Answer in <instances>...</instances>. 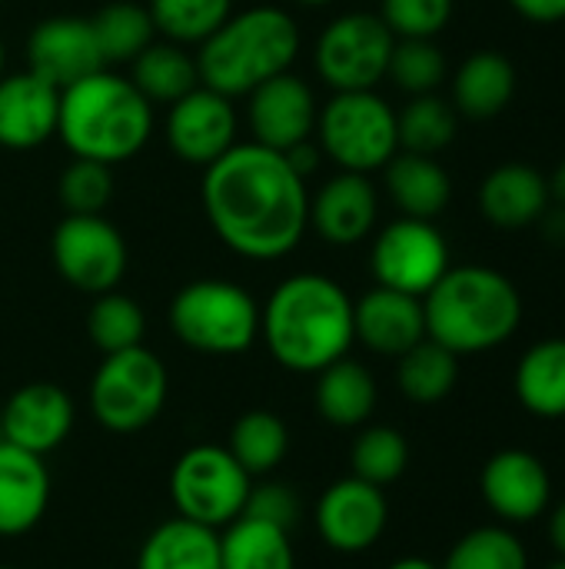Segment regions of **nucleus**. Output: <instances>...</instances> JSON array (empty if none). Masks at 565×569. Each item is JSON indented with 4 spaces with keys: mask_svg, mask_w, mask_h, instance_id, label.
I'll return each mask as SVG.
<instances>
[{
    "mask_svg": "<svg viewBox=\"0 0 565 569\" xmlns=\"http://www.w3.org/2000/svg\"><path fill=\"white\" fill-rule=\"evenodd\" d=\"M390 569H440L436 563L423 560V557H406V560H396Z\"/></svg>",
    "mask_w": 565,
    "mask_h": 569,
    "instance_id": "obj_48",
    "label": "nucleus"
},
{
    "mask_svg": "<svg viewBox=\"0 0 565 569\" xmlns=\"http://www.w3.org/2000/svg\"><path fill=\"white\" fill-rule=\"evenodd\" d=\"M130 63H133L130 80L150 103H176L193 87H200L196 57H190L183 43L173 40L150 43Z\"/></svg>",
    "mask_w": 565,
    "mask_h": 569,
    "instance_id": "obj_29",
    "label": "nucleus"
},
{
    "mask_svg": "<svg viewBox=\"0 0 565 569\" xmlns=\"http://www.w3.org/2000/svg\"><path fill=\"white\" fill-rule=\"evenodd\" d=\"M103 53L93 37V23L83 17H47L27 37V70L57 90L103 70Z\"/></svg>",
    "mask_w": 565,
    "mask_h": 569,
    "instance_id": "obj_15",
    "label": "nucleus"
},
{
    "mask_svg": "<svg viewBox=\"0 0 565 569\" xmlns=\"http://www.w3.org/2000/svg\"><path fill=\"white\" fill-rule=\"evenodd\" d=\"M67 213H103L113 200V167L97 160H73L57 183Z\"/></svg>",
    "mask_w": 565,
    "mask_h": 569,
    "instance_id": "obj_40",
    "label": "nucleus"
},
{
    "mask_svg": "<svg viewBox=\"0 0 565 569\" xmlns=\"http://www.w3.org/2000/svg\"><path fill=\"white\" fill-rule=\"evenodd\" d=\"M200 200L213 233L243 260H283L310 230L306 180L280 150L256 140L233 143L203 167Z\"/></svg>",
    "mask_w": 565,
    "mask_h": 569,
    "instance_id": "obj_1",
    "label": "nucleus"
},
{
    "mask_svg": "<svg viewBox=\"0 0 565 569\" xmlns=\"http://www.w3.org/2000/svg\"><path fill=\"white\" fill-rule=\"evenodd\" d=\"M396 380L410 400L440 403L443 397L453 393V387L460 380V357L426 337L400 357Z\"/></svg>",
    "mask_w": 565,
    "mask_h": 569,
    "instance_id": "obj_31",
    "label": "nucleus"
},
{
    "mask_svg": "<svg viewBox=\"0 0 565 569\" xmlns=\"http://www.w3.org/2000/svg\"><path fill=\"white\" fill-rule=\"evenodd\" d=\"M386 190L393 203L403 210V217L436 220L453 197V180L443 163H436L426 153L400 150L386 167Z\"/></svg>",
    "mask_w": 565,
    "mask_h": 569,
    "instance_id": "obj_25",
    "label": "nucleus"
},
{
    "mask_svg": "<svg viewBox=\"0 0 565 569\" xmlns=\"http://www.w3.org/2000/svg\"><path fill=\"white\" fill-rule=\"evenodd\" d=\"M290 530L240 513L220 537V569H293Z\"/></svg>",
    "mask_w": 565,
    "mask_h": 569,
    "instance_id": "obj_30",
    "label": "nucleus"
},
{
    "mask_svg": "<svg viewBox=\"0 0 565 569\" xmlns=\"http://www.w3.org/2000/svg\"><path fill=\"white\" fill-rule=\"evenodd\" d=\"M316 137L323 157L340 170L373 173L400 153L396 110L376 90H340L316 117Z\"/></svg>",
    "mask_w": 565,
    "mask_h": 569,
    "instance_id": "obj_7",
    "label": "nucleus"
},
{
    "mask_svg": "<svg viewBox=\"0 0 565 569\" xmlns=\"http://www.w3.org/2000/svg\"><path fill=\"white\" fill-rule=\"evenodd\" d=\"M296 3H303V7H326V3H333V0H296Z\"/></svg>",
    "mask_w": 565,
    "mask_h": 569,
    "instance_id": "obj_49",
    "label": "nucleus"
},
{
    "mask_svg": "<svg viewBox=\"0 0 565 569\" xmlns=\"http://www.w3.org/2000/svg\"><path fill=\"white\" fill-rule=\"evenodd\" d=\"M370 267L380 287L423 300L450 270V243L433 220L400 217L376 233Z\"/></svg>",
    "mask_w": 565,
    "mask_h": 569,
    "instance_id": "obj_12",
    "label": "nucleus"
},
{
    "mask_svg": "<svg viewBox=\"0 0 565 569\" xmlns=\"http://www.w3.org/2000/svg\"><path fill=\"white\" fill-rule=\"evenodd\" d=\"M283 157H286V160H290V167L306 180V177H313V173H316V167H320V160H323V150H320V143H316V140H303V143H296V147L283 150Z\"/></svg>",
    "mask_w": 565,
    "mask_h": 569,
    "instance_id": "obj_44",
    "label": "nucleus"
},
{
    "mask_svg": "<svg viewBox=\"0 0 565 569\" xmlns=\"http://www.w3.org/2000/svg\"><path fill=\"white\" fill-rule=\"evenodd\" d=\"M236 127L240 117L233 100L200 83L186 97L170 103L167 143L183 163L210 167L236 143Z\"/></svg>",
    "mask_w": 565,
    "mask_h": 569,
    "instance_id": "obj_13",
    "label": "nucleus"
},
{
    "mask_svg": "<svg viewBox=\"0 0 565 569\" xmlns=\"http://www.w3.org/2000/svg\"><path fill=\"white\" fill-rule=\"evenodd\" d=\"M386 520H390L386 497L380 493V487H373L360 477H346V480L333 483L316 507L320 537L336 553L370 550L383 537Z\"/></svg>",
    "mask_w": 565,
    "mask_h": 569,
    "instance_id": "obj_16",
    "label": "nucleus"
},
{
    "mask_svg": "<svg viewBox=\"0 0 565 569\" xmlns=\"http://www.w3.org/2000/svg\"><path fill=\"white\" fill-rule=\"evenodd\" d=\"M246 97H250L246 123H250V133L256 143L283 153V150L316 137V117H320L316 93L293 70L263 80Z\"/></svg>",
    "mask_w": 565,
    "mask_h": 569,
    "instance_id": "obj_14",
    "label": "nucleus"
},
{
    "mask_svg": "<svg viewBox=\"0 0 565 569\" xmlns=\"http://www.w3.org/2000/svg\"><path fill=\"white\" fill-rule=\"evenodd\" d=\"M546 569H565V557H559V560H556L553 567H546Z\"/></svg>",
    "mask_w": 565,
    "mask_h": 569,
    "instance_id": "obj_51",
    "label": "nucleus"
},
{
    "mask_svg": "<svg viewBox=\"0 0 565 569\" xmlns=\"http://www.w3.org/2000/svg\"><path fill=\"white\" fill-rule=\"evenodd\" d=\"M260 337L293 373H320L353 347V300L323 273L286 277L260 310Z\"/></svg>",
    "mask_w": 565,
    "mask_h": 569,
    "instance_id": "obj_2",
    "label": "nucleus"
},
{
    "mask_svg": "<svg viewBox=\"0 0 565 569\" xmlns=\"http://www.w3.org/2000/svg\"><path fill=\"white\" fill-rule=\"evenodd\" d=\"M97 47L103 53V63H130L137 53H143L153 43V17L147 7L117 0L107 3L97 17H90Z\"/></svg>",
    "mask_w": 565,
    "mask_h": 569,
    "instance_id": "obj_32",
    "label": "nucleus"
},
{
    "mask_svg": "<svg viewBox=\"0 0 565 569\" xmlns=\"http://www.w3.org/2000/svg\"><path fill=\"white\" fill-rule=\"evenodd\" d=\"M50 503L43 457L0 440V537H20L40 523Z\"/></svg>",
    "mask_w": 565,
    "mask_h": 569,
    "instance_id": "obj_22",
    "label": "nucleus"
},
{
    "mask_svg": "<svg viewBox=\"0 0 565 569\" xmlns=\"http://www.w3.org/2000/svg\"><path fill=\"white\" fill-rule=\"evenodd\" d=\"M300 53V27L283 7L230 13L196 50L200 83L223 97H246L263 80L286 73Z\"/></svg>",
    "mask_w": 565,
    "mask_h": 569,
    "instance_id": "obj_5",
    "label": "nucleus"
},
{
    "mask_svg": "<svg viewBox=\"0 0 565 569\" xmlns=\"http://www.w3.org/2000/svg\"><path fill=\"white\" fill-rule=\"evenodd\" d=\"M396 37L380 13L353 10L340 13L323 27L313 47V67L333 93L340 90H376L390 70Z\"/></svg>",
    "mask_w": 565,
    "mask_h": 569,
    "instance_id": "obj_9",
    "label": "nucleus"
},
{
    "mask_svg": "<svg viewBox=\"0 0 565 569\" xmlns=\"http://www.w3.org/2000/svg\"><path fill=\"white\" fill-rule=\"evenodd\" d=\"M0 569H10V567H0Z\"/></svg>",
    "mask_w": 565,
    "mask_h": 569,
    "instance_id": "obj_52",
    "label": "nucleus"
},
{
    "mask_svg": "<svg viewBox=\"0 0 565 569\" xmlns=\"http://www.w3.org/2000/svg\"><path fill=\"white\" fill-rule=\"evenodd\" d=\"M87 330H90V340L97 343V350L107 357V353L140 347L143 333H147V317L137 300L110 290V293H100L97 303L90 307Z\"/></svg>",
    "mask_w": 565,
    "mask_h": 569,
    "instance_id": "obj_36",
    "label": "nucleus"
},
{
    "mask_svg": "<svg viewBox=\"0 0 565 569\" xmlns=\"http://www.w3.org/2000/svg\"><path fill=\"white\" fill-rule=\"evenodd\" d=\"M376 407V380L356 360H336L320 370L316 380V410L333 427H360Z\"/></svg>",
    "mask_w": 565,
    "mask_h": 569,
    "instance_id": "obj_27",
    "label": "nucleus"
},
{
    "mask_svg": "<svg viewBox=\"0 0 565 569\" xmlns=\"http://www.w3.org/2000/svg\"><path fill=\"white\" fill-rule=\"evenodd\" d=\"M396 127H400V150L436 157L456 140L460 120L453 103H446L436 93H420L403 107V113H396Z\"/></svg>",
    "mask_w": 565,
    "mask_h": 569,
    "instance_id": "obj_33",
    "label": "nucleus"
},
{
    "mask_svg": "<svg viewBox=\"0 0 565 569\" xmlns=\"http://www.w3.org/2000/svg\"><path fill=\"white\" fill-rule=\"evenodd\" d=\"M406 463H410L406 437L393 427H370L353 447V477L373 487H386L400 480Z\"/></svg>",
    "mask_w": 565,
    "mask_h": 569,
    "instance_id": "obj_39",
    "label": "nucleus"
},
{
    "mask_svg": "<svg viewBox=\"0 0 565 569\" xmlns=\"http://www.w3.org/2000/svg\"><path fill=\"white\" fill-rule=\"evenodd\" d=\"M516 397L536 417H565V340H539L516 367Z\"/></svg>",
    "mask_w": 565,
    "mask_h": 569,
    "instance_id": "obj_28",
    "label": "nucleus"
},
{
    "mask_svg": "<svg viewBox=\"0 0 565 569\" xmlns=\"http://www.w3.org/2000/svg\"><path fill=\"white\" fill-rule=\"evenodd\" d=\"M147 10L167 40L200 47L233 13V0H150Z\"/></svg>",
    "mask_w": 565,
    "mask_h": 569,
    "instance_id": "obj_35",
    "label": "nucleus"
},
{
    "mask_svg": "<svg viewBox=\"0 0 565 569\" xmlns=\"http://www.w3.org/2000/svg\"><path fill=\"white\" fill-rule=\"evenodd\" d=\"M50 257L57 273L80 293H110L127 273V240L100 213H67L53 237Z\"/></svg>",
    "mask_w": 565,
    "mask_h": 569,
    "instance_id": "obj_11",
    "label": "nucleus"
},
{
    "mask_svg": "<svg viewBox=\"0 0 565 569\" xmlns=\"http://www.w3.org/2000/svg\"><path fill=\"white\" fill-rule=\"evenodd\" d=\"M170 327L176 340L196 353L233 357L256 343L260 307L240 283L193 280L173 297Z\"/></svg>",
    "mask_w": 565,
    "mask_h": 569,
    "instance_id": "obj_6",
    "label": "nucleus"
},
{
    "mask_svg": "<svg viewBox=\"0 0 565 569\" xmlns=\"http://www.w3.org/2000/svg\"><path fill=\"white\" fill-rule=\"evenodd\" d=\"M426 337L463 353H486L503 347L523 320V297L516 283L483 263L450 267L423 297Z\"/></svg>",
    "mask_w": 565,
    "mask_h": 569,
    "instance_id": "obj_4",
    "label": "nucleus"
},
{
    "mask_svg": "<svg viewBox=\"0 0 565 569\" xmlns=\"http://www.w3.org/2000/svg\"><path fill=\"white\" fill-rule=\"evenodd\" d=\"M167 387L163 360L140 343L103 357L90 387V407L107 430L133 433L157 420L167 403Z\"/></svg>",
    "mask_w": 565,
    "mask_h": 569,
    "instance_id": "obj_8",
    "label": "nucleus"
},
{
    "mask_svg": "<svg viewBox=\"0 0 565 569\" xmlns=\"http://www.w3.org/2000/svg\"><path fill=\"white\" fill-rule=\"evenodd\" d=\"M3 63H7V47H3V40H0V77H3Z\"/></svg>",
    "mask_w": 565,
    "mask_h": 569,
    "instance_id": "obj_50",
    "label": "nucleus"
},
{
    "mask_svg": "<svg viewBox=\"0 0 565 569\" xmlns=\"http://www.w3.org/2000/svg\"><path fill=\"white\" fill-rule=\"evenodd\" d=\"M516 87L519 77L506 53L476 50L460 63L453 77V107L470 120H493L513 103Z\"/></svg>",
    "mask_w": 565,
    "mask_h": 569,
    "instance_id": "obj_24",
    "label": "nucleus"
},
{
    "mask_svg": "<svg viewBox=\"0 0 565 569\" xmlns=\"http://www.w3.org/2000/svg\"><path fill=\"white\" fill-rule=\"evenodd\" d=\"M60 90L37 73L0 77V147L37 150L57 133Z\"/></svg>",
    "mask_w": 565,
    "mask_h": 569,
    "instance_id": "obj_21",
    "label": "nucleus"
},
{
    "mask_svg": "<svg viewBox=\"0 0 565 569\" xmlns=\"http://www.w3.org/2000/svg\"><path fill=\"white\" fill-rule=\"evenodd\" d=\"M509 7L533 23H559L565 20V0H509Z\"/></svg>",
    "mask_w": 565,
    "mask_h": 569,
    "instance_id": "obj_43",
    "label": "nucleus"
},
{
    "mask_svg": "<svg viewBox=\"0 0 565 569\" xmlns=\"http://www.w3.org/2000/svg\"><path fill=\"white\" fill-rule=\"evenodd\" d=\"M543 237L556 247H565V203L559 207H546V213L539 217Z\"/></svg>",
    "mask_w": 565,
    "mask_h": 569,
    "instance_id": "obj_45",
    "label": "nucleus"
},
{
    "mask_svg": "<svg viewBox=\"0 0 565 569\" xmlns=\"http://www.w3.org/2000/svg\"><path fill=\"white\" fill-rule=\"evenodd\" d=\"M380 220V193L370 173L340 170L310 200V227L333 247L363 243Z\"/></svg>",
    "mask_w": 565,
    "mask_h": 569,
    "instance_id": "obj_17",
    "label": "nucleus"
},
{
    "mask_svg": "<svg viewBox=\"0 0 565 569\" xmlns=\"http://www.w3.org/2000/svg\"><path fill=\"white\" fill-rule=\"evenodd\" d=\"M286 447L290 433L270 410H250L230 430V453L250 477L270 473L286 457Z\"/></svg>",
    "mask_w": 565,
    "mask_h": 569,
    "instance_id": "obj_34",
    "label": "nucleus"
},
{
    "mask_svg": "<svg viewBox=\"0 0 565 569\" xmlns=\"http://www.w3.org/2000/svg\"><path fill=\"white\" fill-rule=\"evenodd\" d=\"M137 569H220V537L183 517L160 523L147 537Z\"/></svg>",
    "mask_w": 565,
    "mask_h": 569,
    "instance_id": "obj_26",
    "label": "nucleus"
},
{
    "mask_svg": "<svg viewBox=\"0 0 565 569\" xmlns=\"http://www.w3.org/2000/svg\"><path fill=\"white\" fill-rule=\"evenodd\" d=\"M483 500L509 523H529L549 507V473L529 450H503L483 467Z\"/></svg>",
    "mask_w": 565,
    "mask_h": 569,
    "instance_id": "obj_19",
    "label": "nucleus"
},
{
    "mask_svg": "<svg viewBox=\"0 0 565 569\" xmlns=\"http://www.w3.org/2000/svg\"><path fill=\"white\" fill-rule=\"evenodd\" d=\"M246 517L253 520H263V523H273L280 530H290L296 513H300V503L293 497L290 487L283 483H263V487H250V497H246V507H243Z\"/></svg>",
    "mask_w": 565,
    "mask_h": 569,
    "instance_id": "obj_42",
    "label": "nucleus"
},
{
    "mask_svg": "<svg viewBox=\"0 0 565 569\" xmlns=\"http://www.w3.org/2000/svg\"><path fill=\"white\" fill-rule=\"evenodd\" d=\"M380 20L396 40H436L453 20V0H383Z\"/></svg>",
    "mask_w": 565,
    "mask_h": 569,
    "instance_id": "obj_41",
    "label": "nucleus"
},
{
    "mask_svg": "<svg viewBox=\"0 0 565 569\" xmlns=\"http://www.w3.org/2000/svg\"><path fill=\"white\" fill-rule=\"evenodd\" d=\"M57 133L80 160L123 163L137 157L153 137V103L130 77L107 67L60 90Z\"/></svg>",
    "mask_w": 565,
    "mask_h": 569,
    "instance_id": "obj_3",
    "label": "nucleus"
},
{
    "mask_svg": "<svg viewBox=\"0 0 565 569\" xmlns=\"http://www.w3.org/2000/svg\"><path fill=\"white\" fill-rule=\"evenodd\" d=\"M443 569H529V560L509 530L480 527L450 550Z\"/></svg>",
    "mask_w": 565,
    "mask_h": 569,
    "instance_id": "obj_37",
    "label": "nucleus"
},
{
    "mask_svg": "<svg viewBox=\"0 0 565 569\" xmlns=\"http://www.w3.org/2000/svg\"><path fill=\"white\" fill-rule=\"evenodd\" d=\"M386 77L410 97L436 93L446 80V53L436 40H396Z\"/></svg>",
    "mask_w": 565,
    "mask_h": 569,
    "instance_id": "obj_38",
    "label": "nucleus"
},
{
    "mask_svg": "<svg viewBox=\"0 0 565 569\" xmlns=\"http://www.w3.org/2000/svg\"><path fill=\"white\" fill-rule=\"evenodd\" d=\"M549 537H553V547L559 550V557H565V500L556 507V513L549 520Z\"/></svg>",
    "mask_w": 565,
    "mask_h": 569,
    "instance_id": "obj_46",
    "label": "nucleus"
},
{
    "mask_svg": "<svg viewBox=\"0 0 565 569\" xmlns=\"http://www.w3.org/2000/svg\"><path fill=\"white\" fill-rule=\"evenodd\" d=\"M73 427V403L57 383H27L20 387L3 413H0V440L27 450V453H50L57 450Z\"/></svg>",
    "mask_w": 565,
    "mask_h": 569,
    "instance_id": "obj_18",
    "label": "nucleus"
},
{
    "mask_svg": "<svg viewBox=\"0 0 565 569\" xmlns=\"http://www.w3.org/2000/svg\"><path fill=\"white\" fill-rule=\"evenodd\" d=\"M170 493L183 520L203 523L210 530L230 527L250 497V473L220 447H190L170 477Z\"/></svg>",
    "mask_w": 565,
    "mask_h": 569,
    "instance_id": "obj_10",
    "label": "nucleus"
},
{
    "mask_svg": "<svg viewBox=\"0 0 565 569\" xmlns=\"http://www.w3.org/2000/svg\"><path fill=\"white\" fill-rule=\"evenodd\" d=\"M549 200V180L529 163H503L480 183V210L493 227L503 230L539 223Z\"/></svg>",
    "mask_w": 565,
    "mask_h": 569,
    "instance_id": "obj_23",
    "label": "nucleus"
},
{
    "mask_svg": "<svg viewBox=\"0 0 565 569\" xmlns=\"http://www.w3.org/2000/svg\"><path fill=\"white\" fill-rule=\"evenodd\" d=\"M549 193L559 200V203H565V157L563 163L556 167V173H553V180H549Z\"/></svg>",
    "mask_w": 565,
    "mask_h": 569,
    "instance_id": "obj_47",
    "label": "nucleus"
},
{
    "mask_svg": "<svg viewBox=\"0 0 565 569\" xmlns=\"http://www.w3.org/2000/svg\"><path fill=\"white\" fill-rule=\"evenodd\" d=\"M353 333L373 353L403 357L410 347L426 340L423 300L376 283L353 303Z\"/></svg>",
    "mask_w": 565,
    "mask_h": 569,
    "instance_id": "obj_20",
    "label": "nucleus"
}]
</instances>
